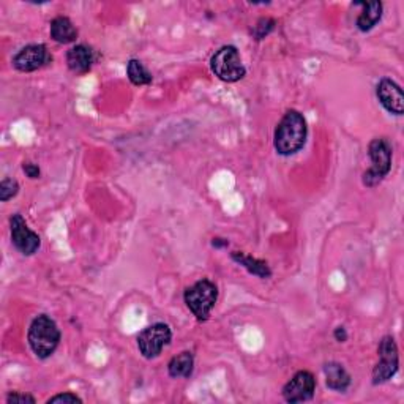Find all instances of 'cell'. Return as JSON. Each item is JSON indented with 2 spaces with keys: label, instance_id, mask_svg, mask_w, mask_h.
Masks as SVG:
<instances>
[{
  "label": "cell",
  "instance_id": "9c48e42d",
  "mask_svg": "<svg viewBox=\"0 0 404 404\" xmlns=\"http://www.w3.org/2000/svg\"><path fill=\"white\" fill-rule=\"evenodd\" d=\"M316 390V379L310 371H299L283 388L284 401L296 404L310 401Z\"/></svg>",
  "mask_w": 404,
  "mask_h": 404
},
{
  "label": "cell",
  "instance_id": "ac0fdd59",
  "mask_svg": "<svg viewBox=\"0 0 404 404\" xmlns=\"http://www.w3.org/2000/svg\"><path fill=\"white\" fill-rule=\"evenodd\" d=\"M127 74H128V79L132 81V84L134 86H149L154 79L147 68L142 65V62L136 60V59H132L128 62Z\"/></svg>",
  "mask_w": 404,
  "mask_h": 404
},
{
  "label": "cell",
  "instance_id": "5b68a950",
  "mask_svg": "<svg viewBox=\"0 0 404 404\" xmlns=\"http://www.w3.org/2000/svg\"><path fill=\"white\" fill-rule=\"evenodd\" d=\"M210 68L218 79L237 82L245 78L246 70L236 46H223L210 59Z\"/></svg>",
  "mask_w": 404,
  "mask_h": 404
},
{
  "label": "cell",
  "instance_id": "d6986e66",
  "mask_svg": "<svg viewBox=\"0 0 404 404\" xmlns=\"http://www.w3.org/2000/svg\"><path fill=\"white\" fill-rule=\"evenodd\" d=\"M275 19H272V18H261L256 23V25H253V29H251V35L255 40L258 41H261L264 40L269 33L275 29Z\"/></svg>",
  "mask_w": 404,
  "mask_h": 404
},
{
  "label": "cell",
  "instance_id": "277c9868",
  "mask_svg": "<svg viewBox=\"0 0 404 404\" xmlns=\"http://www.w3.org/2000/svg\"><path fill=\"white\" fill-rule=\"evenodd\" d=\"M183 299L197 321H207L218 300V287L210 279H200L185 291Z\"/></svg>",
  "mask_w": 404,
  "mask_h": 404
},
{
  "label": "cell",
  "instance_id": "603a6c76",
  "mask_svg": "<svg viewBox=\"0 0 404 404\" xmlns=\"http://www.w3.org/2000/svg\"><path fill=\"white\" fill-rule=\"evenodd\" d=\"M24 173L27 174V177H30V179H38L40 177V168L37 166V164H33V163H24Z\"/></svg>",
  "mask_w": 404,
  "mask_h": 404
},
{
  "label": "cell",
  "instance_id": "ffe728a7",
  "mask_svg": "<svg viewBox=\"0 0 404 404\" xmlns=\"http://www.w3.org/2000/svg\"><path fill=\"white\" fill-rule=\"evenodd\" d=\"M19 191V185L16 180L13 179H4L0 183V201L6 202L10 201L11 197H15Z\"/></svg>",
  "mask_w": 404,
  "mask_h": 404
},
{
  "label": "cell",
  "instance_id": "30bf717a",
  "mask_svg": "<svg viewBox=\"0 0 404 404\" xmlns=\"http://www.w3.org/2000/svg\"><path fill=\"white\" fill-rule=\"evenodd\" d=\"M51 60L52 57L50 56L45 45H29L23 47V50L13 57V65H15V68L19 71L30 73L47 65Z\"/></svg>",
  "mask_w": 404,
  "mask_h": 404
},
{
  "label": "cell",
  "instance_id": "52a82bcc",
  "mask_svg": "<svg viewBox=\"0 0 404 404\" xmlns=\"http://www.w3.org/2000/svg\"><path fill=\"white\" fill-rule=\"evenodd\" d=\"M171 338H173V333H171L169 325L163 323L149 325L138 337L139 352L149 360L156 359L163 349L171 343Z\"/></svg>",
  "mask_w": 404,
  "mask_h": 404
},
{
  "label": "cell",
  "instance_id": "9a60e30c",
  "mask_svg": "<svg viewBox=\"0 0 404 404\" xmlns=\"http://www.w3.org/2000/svg\"><path fill=\"white\" fill-rule=\"evenodd\" d=\"M193 369H195V355L190 351H185L179 355H175V357L171 359L168 365L169 376L174 379L179 378L188 379L190 376L193 374Z\"/></svg>",
  "mask_w": 404,
  "mask_h": 404
},
{
  "label": "cell",
  "instance_id": "e0dca14e",
  "mask_svg": "<svg viewBox=\"0 0 404 404\" xmlns=\"http://www.w3.org/2000/svg\"><path fill=\"white\" fill-rule=\"evenodd\" d=\"M359 5L364 10H362L360 16L357 18V27L360 32H369L382 18V4L381 2H364Z\"/></svg>",
  "mask_w": 404,
  "mask_h": 404
},
{
  "label": "cell",
  "instance_id": "7402d4cb",
  "mask_svg": "<svg viewBox=\"0 0 404 404\" xmlns=\"http://www.w3.org/2000/svg\"><path fill=\"white\" fill-rule=\"evenodd\" d=\"M6 403L8 404H25V403H30V404H35V398H33L32 395H25V393H10L6 396Z\"/></svg>",
  "mask_w": 404,
  "mask_h": 404
},
{
  "label": "cell",
  "instance_id": "7a4b0ae2",
  "mask_svg": "<svg viewBox=\"0 0 404 404\" xmlns=\"http://www.w3.org/2000/svg\"><path fill=\"white\" fill-rule=\"evenodd\" d=\"M27 340H29L30 349L38 359L45 360L51 357L60 343V330L56 321L51 319L47 314H41V316L35 318L29 327Z\"/></svg>",
  "mask_w": 404,
  "mask_h": 404
},
{
  "label": "cell",
  "instance_id": "8992f818",
  "mask_svg": "<svg viewBox=\"0 0 404 404\" xmlns=\"http://www.w3.org/2000/svg\"><path fill=\"white\" fill-rule=\"evenodd\" d=\"M379 362L373 369V384H386L393 376L398 373L400 368V354L393 337H384L381 340L379 347Z\"/></svg>",
  "mask_w": 404,
  "mask_h": 404
},
{
  "label": "cell",
  "instance_id": "3957f363",
  "mask_svg": "<svg viewBox=\"0 0 404 404\" xmlns=\"http://www.w3.org/2000/svg\"><path fill=\"white\" fill-rule=\"evenodd\" d=\"M368 156L371 168L364 174V185L373 188L384 180L392 169V146L386 138H374L368 146Z\"/></svg>",
  "mask_w": 404,
  "mask_h": 404
},
{
  "label": "cell",
  "instance_id": "2e32d148",
  "mask_svg": "<svg viewBox=\"0 0 404 404\" xmlns=\"http://www.w3.org/2000/svg\"><path fill=\"white\" fill-rule=\"evenodd\" d=\"M231 258H232V261H236L237 264H241L242 267H245V269L248 270L251 275H255L258 278H262V279L272 277V270H270L269 264H267L265 261H261V259L248 256V255H245V253H241V251H234L231 255Z\"/></svg>",
  "mask_w": 404,
  "mask_h": 404
},
{
  "label": "cell",
  "instance_id": "6da1fadb",
  "mask_svg": "<svg viewBox=\"0 0 404 404\" xmlns=\"http://www.w3.org/2000/svg\"><path fill=\"white\" fill-rule=\"evenodd\" d=\"M306 120L296 109L287 111L279 120L273 136V147L282 156H291L302 150L306 142Z\"/></svg>",
  "mask_w": 404,
  "mask_h": 404
},
{
  "label": "cell",
  "instance_id": "5bb4252c",
  "mask_svg": "<svg viewBox=\"0 0 404 404\" xmlns=\"http://www.w3.org/2000/svg\"><path fill=\"white\" fill-rule=\"evenodd\" d=\"M51 38L62 45L73 43L78 38V29L70 18L57 16L51 21Z\"/></svg>",
  "mask_w": 404,
  "mask_h": 404
},
{
  "label": "cell",
  "instance_id": "cb8c5ba5",
  "mask_svg": "<svg viewBox=\"0 0 404 404\" xmlns=\"http://www.w3.org/2000/svg\"><path fill=\"white\" fill-rule=\"evenodd\" d=\"M333 337H335V340L340 341V343H345V341L347 340L346 328L345 327H337V328H335V332H333Z\"/></svg>",
  "mask_w": 404,
  "mask_h": 404
},
{
  "label": "cell",
  "instance_id": "ba28073f",
  "mask_svg": "<svg viewBox=\"0 0 404 404\" xmlns=\"http://www.w3.org/2000/svg\"><path fill=\"white\" fill-rule=\"evenodd\" d=\"M10 228H11V241L16 250L24 256H32L38 251L41 245V238L35 234L29 226L24 221V218L19 214H15L10 218Z\"/></svg>",
  "mask_w": 404,
  "mask_h": 404
},
{
  "label": "cell",
  "instance_id": "8fae6325",
  "mask_svg": "<svg viewBox=\"0 0 404 404\" xmlns=\"http://www.w3.org/2000/svg\"><path fill=\"white\" fill-rule=\"evenodd\" d=\"M376 95L386 111L393 115H403L404 112V95L401 87L393 79L384 78L376 87Z\"/></svg>",
  "mask_w": 404,
  "mask_h": 404
},
{
  "label": "cell",
  "instance_id": "d4e9b609",
  "mask_svg": "<svg viewBox=\"0 0 404 404\" xmlns=\"http://www.w3.org/2000/svg\"><path fill=\"white\" fill-rule=\"evenodd\" d=\"M212 245L217 246V248H221V246H228V241H224V238H214Z\"/></svg>",
  "mask_w": 404,
  "mask_h": 404
},
{
  "label": "cell",
  "instance_id": "44dd1931",
  "mask_svg": "<svg viewBox=\"0 0 404 404\" xmlns=\"http://www.w3.org/2000/svg\"><path fill=\"white\" fill-rule=\"evenodd\" d=\"M54 403H68V404H74V403H82V400L79 398L78 395H74L71 392H67V393H59L56 396H52V398L47 400V404H54Z\"/></svg>",
  "mask_w": 404,
  "mask_h": 404
},
{
  "label": "cell",
  "instance_id": "4fadbf2b",
  "mask_svg": "<svg viewBox=\"0 0 404 404\" xmlns=\"http://www.w3.org/2000/svg\"><path fill=\"white\" fill-rule=\"evenodd\" d=\"M324 374L327 387L335 390V392H346L351 386V376L345 369V367L337 362H328L324 365Z\"/></svg>",
  "mask_w": 404,
  "mask_h": 404
},
{
  "label": "cell",
  "instance_id": "7c38bea8",
  "mask_svg": "<svg viewBox=\"0 0 404 404\" xmlns=\"http://www.w3.org/2000/svg\"><path fill=\"white\" fill-rule=\"evenodd\" d=\"M95 62L92 47L87 45H76L67 52V64L73 73L84 74L91 70Z\"/></svg>",
  "mask_w": 404,
  "mask_h": 404
}]
</instances>
